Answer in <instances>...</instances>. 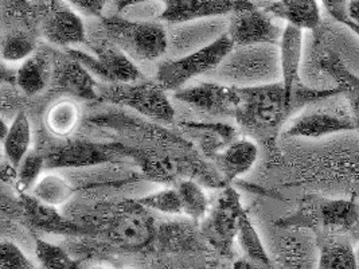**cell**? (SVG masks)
I'll return each mask as SVG.
<instances>
[{"instance_id":"9a60e30c","label":"cell","mask_w":359,"mask_h":269,"mask_svg":"<svg viewBox=\"0 0 359 269\" xmlns=\"http://www.w3.org/2000/svg\"><path fill=\"white\" fill-rule=\"evenodd\" d=\"M303 43H304V32L285 25L284 33L278 45V55H280V69H281V83L285 89L287 100L294 111L292 96L297 85L302 84L300 70L303 61Z\"/></svg>"},{"instance_id":"1f68e13d","label":"cell","mask_w":359,"mask_h":269,"mask_svg":"<svg viewBox=\"0 0 359 269\" xmlns=\"http://www.w3.org/2000/svg\"><path fill=\"white\" fill-rule=\"evenodd\" d=\"M139 203L147 210H156L163 214H180L182 205L177 188H164L140 198Z\"/></svg>"},{"instance_id":"6da1fadb","label":"cell","mask_w":359,"mask_h":269,"mask_svg":"<svg viewBox=\"0 0 359 269\" xmlns=\"http://www.w3.org/2000/svg\"><path fill=\"white\" fill-rule=\"evenodd\" d=\"M212 76L218 83L246 88L281 81L276 45L234 46Z\"/></svg>"},{"instance_id":"d6986e66","label":"cell","mask_w":359,"mask_h":269,"mask_svg":"<svg viewBox=\"0 0 359 269\" xmlns=\"http://www.w3.org/2000/svg\"><path fill=\"white\" fill-rule=\"evenodd\" d=\"M22 205L30 225L39 230L57 235H79L83 232L79 225L62 217L55 210V206L46 205L36 200L34 195L30 197L22 193Z\"/></svg>"},{"instance_id":"f546056e","label":"cell","mask_w":359,"mask_h":269,"mask_svg":"<svg viewBox=\"0 0 359 269\" xmlns=\"http://www.w3.org/2000/svg\"><path fill=\"white\" fill-rule=\"evenodd\" d=\"M35 254L45 269H79V261L69 253L42 238L35 240Z\"/></svg>"},{"instance_id":"ffe728a7","label":"cell","mask_w":359,"mask_h":269,"mask_svg":"<svg viewBox=\"0 0 359 269\" xmlns=\"http://www.w3.org/2000/svg\"><path fill=\"white\" fill-rule=\"evenodd\" d=\"M54 67L49 53L36 50L32 57L22 62L17 71V84L20 90L27 96H35L41 93L50 80H53Z\"/></svg>"},{"instance_id":"9c48e42d","label":"cell","mask_w":359,"mask_h":269,"mask_svg":"<svg viewBox=\"0 0 359 269\" xmlns=\"http://www.w3.org/2000/svg\"><path fill=\"white\" fill-rule=\"evenodd\" d=\"M244 213L238 194L228 188L215 202L210 213L202 223V232L208 242L224 256L233 254V245L237 240L238 222Z\"/></svg>"},{"instance_id":"d4e9b609","label":"cell","mask_w":359,"mask_h":269,"mask_svg":"<svg viewBox=\"0 0 359 269\" xmlns=\"http://www.w3.org/2000/svg\"><path fill=\"white\" fill-rule=\"evenodd\" d=\"M81 120V109L72 99H62L53 104L46 112V128L50 134L66 137L73 134Z\"/></svg>"},{"instance_id":"5b68a950","label":"cell","mask_w":359,"mask_h":269,"mask_svg":"<svg viewBox=\"0 0 359 269\" xmlns=\"http://www.w3.org/2000/svg\"><path fill=\"white\" fill-rule=\"evenodd\" d=\"M234 43L228 33L219 35L206 46H202L177 60L161 62L156 73V83L164 90L177 92L198 76L212 73L225 60Z\"/></svg>"},{"instance_id":"52a82bcc","label":"cell","mask_w":359,"mask_h":269,"mask_svg":"<svg viewBox=\"0 0 359 269\" xmlns=\"http://www.w3.org/2000/svg\"><path fill=\"white\" fill-rule=\"evenodd\" d=\"M98 93L104 100L126 105L156 121L171 123L175 118L174 106L158 83L136 81L130 84L98 85Z\"/></svg>"},{"instance_id":"5bb4252c","label":"cell","mask_w":359,"mask_h":269,"mask_svg":"<svg viewBox=\"0 0 359 269\" xmlns=\"http://www.w3.org/2000/svg\"><path fill=\"white\" fill-rule=\"evenodd\" d=\"M42 33L46 41L54 46L73 49L86 42V27L82 18L73 10L53 6L42 20Z\"/></svg>"},{"instance_id":"e575fe53","label":"cell","mask_w":359,"mask_h":269,"mask_svg":"<svg viewBox=\"0 0 359 269\" xmlns=\"http://www.w3.org/2000/svg\"><path fill=\"white\" fill-rule=\"evenodd\" d=\"M327 14L342 25L348 19V0H320Z\"/></svg>"},{"instance_id":"ac0fdd59","label":"cell","mask_w":359,"mask_h":269,"mask_svg":"<svg viewBox=\"0 0 359 269\" xmlns=\"http://www.w3.org/2000/svg\"><path fill=\"white\" fill-rule=\"evenodd\" d=\"M319 247L318 269H357L355 242L346 233L316 235Z\"/></svg>"},{"instance_id":"3957f363","label":"cell","mask_w":359,"mask_h":269,"mask_svg":"<svg viewBox=\"0 0 359 269\" xmlns=\"http://www.w3.org/2000/svg\"><path fill=\"white\" fill-rule=\"evenodd\" d=\"M238 95L236 116L249 130L272 134L294 113L281 81L238 88Z\"/></svg>"},{"instance_id":"60d3db41","label":"cell","mask_w":359,"mask_h":269,"mask_svg":"<svg viewBox=\"0 0 359 269\" xmlns=\"http://www.w3.org/2000/svg\"><path fill=\"white\" fill-rule=\"evenodd\" d=\"M90 269H109L107 268V267H104V265H95V267H92Z\"/></svg>"},{"instance_id":"603a6c76","label":"cell","mask_w":359,"mask_h":269,"mask_svg":"<svg viewBox=\"0 0 359 269\" xmlns=\"http://www.w3.org/2000/svg\"><path fill=\"white\" fill-rule=\"evenodd\" d=\"M3 142V150L7 160L15 167L32 151V124L26 113H18L10 124V131Z\"/></svg>"},{"instance_id":"d6a6232c","label":"cell","mask_w":359,"mask_h":269,"mask_svg":"<svg viewBox=\"0 0 359 269\" xmlns=\"http://www.w3.org/2000/svg\"><path fill=\"white\" fill-rule=\"evenodd\" d=\"M0 256V269H35L33 261L11 241L1 242Z\"/></svg>"},{"instance_id":"4316f807","label":"cell","mask_w":359,"mask_h":269,"mask_svg":"<svg viewBox=\"0 0 359 269\" xmlns=\"http://www.w3.org/2000/svg\"><path fill=\"white\" fill-rule=\"evenodd\" d=\"M74 194V188L64 177L57 174L42 175L33 187V195L50 206H60L69 201Z\"/></svg>"},{"instance_id":"ab89813d","label":"cell","mask_w":359,"mask_h":269,"mask_svg":"<svg viewBox=\"0 0 359 269\" xmlns=\"http://www.w3.org/2000/svg\"><path fill=\"white\" fill-rule=\"evenodd\" d=\"M355 253H357V269H359V241L355 244Z\"/></svg>"},{"instance_id":"d590c367","label":"cell","mask_w":359,"mask_h":269,"mask_svg":"<svg viewBox=\"0 0 359 269\" xmlns=\"http://www.w3.org/2000/svg\"><path fill=\"white\" fill-rule=\"evenodd\" d=\"M348 18L359 25V0H348Z\"/></svg>"},{"instance_id":"83f0119b","label":"cell","mask_w":359,"mask_h":269,"mask_svg":"<svg viewBox=\"0 0 359 269\" xmlns=\"http://www.w3.org/2000/svg\"><path fill=\"white\" fill-rule=\"evenodd\" d=\"M36 51V41L33 35L23 30H11L1 42V57L6 62H23Z\"/></svg>"},{"instance_id":"cb8c5ba5","label":"cell","mask_w":359,"mask_h":269,"mask_svg":"<svg viewBox=\"0 0 359 269\" xmlns=\"http://www.w3.org/2000/svg\"><path fill=\"white\" fill-rule=\"evenodd\" d=\"M109 159L107 152L102 151L98 144L88 143H74L51 153L48 158V166L51 168L62 167V166H82L100 163L102 160Z\"/></svg>"},{"instance_id":"f1b7e54d","label":"cell","mask_w":359,"mask_h":269,"mask_svg":"<svg viewBox=\"0 0 359 269\" xmlns=\"http://www.w3.org/2000/svg\"><path fill=\"white\" fill-rule=\"evenodd\" d=\"M182 213L193 219H202L209 213V200L201 186L193 181H182L177 186Z\"/></svg>"},{"instance_id":"484cf974","label":"cell","mask_w":359,"mask_h":269,"mask_svg":"<svg viewBox=\"0 0 359 269\" xmlns=\"http://www.w3.org/2000/svg\"><path fill=\"white\" fill-rule=\"evenodd\" d=\"M237 241L241 247V249L248 257L249 261L259 265L264 269H272V258L269 253L266 252L262 238L255 229L253 223L248 217L245 212L241 214L240 222H238V233H237Z\"/></svg>"},{"instance_id":"8fae6325","label":"cell","mask_w":359,"mask_h":269,"mask_svg":"<svg viewBox=\"0 0 359 269\" xmlns=\"http://www.w3.org/2000/svg\"><path fill=\"white\" fill-rule=\"evenodd\" d=\"M174 97L202 112L215 116L236 115L240 105L238 88L218 81H208L182 88L174 92Z\"/></svg>"},{"instance_id":"e0dca14e","label":"cell","mask_w":359,"mask_h":269,"mask_svg":"<svg viewBox=\"0 0 359 269\" xmlns=\"http://www.w3.org/2000/svg\"><path fill=\"white\" fill-rule=\"evenodd\" d=\"M262 8L271 15L303 32H318L322 26L318 0H271L265 3Z\"/></svg>"},{"instance_id":"74e56055","label":"cell","mask_w":359,"mask_h":269,"mask_svg":"<svg viewBox=\"0 0 359 269\" xmlns=\"http://www.w3.org/2000/svg\"><path fill=\"white\" fill-rule=\"evenodd\" d=\"M0 127H1V140H4L6 136L8 134V131H10V125H7L4 121H1Z\"/></svg>"},{"instance_id":"30bf717a","label":"cell","mask_w":359,"mask_h":269,"mask_svg":"<svg viewBox=\"0 0 359 269\" xmlns=\"http://www.w3.org/2000/svg\"><path fill=\"white\" fill-rule=\"evenodd\" d=\"M284 27L276 18L266 13L262 7H249L233 14L229 22V34L234 46L255 45H280Z\"/></svg>"},{"instance_id":"7402d4cb","label":"cell","mask_w":359,"mask_h":269,"mask_svg":"<svg viewBox=\"0 0 359 269\" xmlns=\"http://www.w3.org/2000/svg\"><path fill=\"white\" fill-rule=\"evenodd\" d=\"M259 149L248 139H241L230 143L225 151L218 155L217 162L224 177L233 181L250 171L257 162Z\"/></svg>"},{"instance_id":"8992f818","label":"cell","mask_w":359,"mask_h":269,"mask_svg":"<svg viewBox=\"0 0 359 269\" xmlns=\"http://www.w3.org/2000/svg\"><path fill=\"white\" fill-rule=\"evenodd\" d=\"M310 109L291 121L285 134L294 137L320 139L328 134L355 131V121L342 93L311 104Z\"/></svg>"},{"instance_id":"836d02e7","label":"cell","mask_w":359,"mask_h":269,"mask_svg":"<svg viewBox=\"0 0 359 269\" xmlns=\"http://www.w3.org/2000/svg\"><path fill=\"white\" fill-rule=\"evenodd\" d=\"M69 3L82 15L86 17H102L107 0H69Z\"/></svg>"},{"instance_id":"4fadbf2b","label":"cell","mask_w":359,"mask_h":269,"mask_svg":"<svg viewBox=\"0 0 359 269\" xmlns=\"http://www.w3.org/2000/svg\"><path fill=\"white\" fill-rule=\"evenodd\" d=\"M162 20L170 23H189L206 18L233 15L253 7L250 0H163Z\"/></svg>"},{"instance_id":"277c9868","label":"cell","mask_w":359,"mask_h":269,"mask_svg":"<svg viewBox=\"0 0 359 269\" xmlns=\"http://www.w3.org/2000/svg\"><path fill=\"white\" fill-rule=\"evenodd\" d=\"M102 30L118 49L136 61L152 62L162 58L168 48V36L162 25L133 22L124 18L102 19Z\"/></svg>"},{"instance_id":"7c38bea8","label":"cell","mask_w":359,"mask_h":269,"mask_svg":"<svg viewBox=\"0 0 359 269\" xmlns=\"http://www.w3.org/2000/svg\"><path fill=\"white\" fill-rule=\"evenodd\" d=\"M155 233V221L139 202L120 212L108 226L109 240L127 251H139L148 245Z\"/></svg>"},{"instance_id":"8d00e7d4","label":"cell","mask_w":359,"mask_h":269,"mask_svg":"<svg viewBox=\"0 0 359 269\" xmlns=\"http://www.w3.org/2000/svg\"><path fill=\"white\" fill-rule=\"evenodd\" d=\"M147 1H154V0H117V10L124 11L126 8H130L132 6H137Z\"/></svg>"},{"instance_id":"f35d334b","label":"cell","mask_w":359,"mask_h":269,"mask_svg":"<svg viewBox=\"0 0 359 269\" xmlns=\"http://www.w3.org/2000/svg\"><path fill=\"white\" fill-rule=\"evenodd\" d=\"M350 237H351V240H353V241H354V242H355V244H357V242H358V241H359V222H358V225H357V226H355V228H354V229H353V232H351V233H350Z\"/></svg>"},{"instance_id":"2e32d148","label":"cell","mask_w":359,"mask_h":269,"mask_svg":"<svg viewBox=\"0 0 359 269\" xmlns=\"http://www.w3.org/2000/svg\"><path fill=\"white\" fill-rule=\"evenodd\" d=\"M51 81L72 97L89 101L97 100L100 97L98 84L93 74L67 53L66 58H62V61L54 67Z\"/></svg>"},{"instance_id":"ba28073f","label":"cell","mask_w":359,"mask_h":269,"mask_svg":"<svg viewBox=\"0 0 359 269\" xmlns=\"http://www.w3.org/2000/svg\"><path fill=\"white\" fill-rule=\"evenodd\" d=\"M93 54L67 49V54L86 67L93 77H97L107 84H130L143 78L140 69L121 49H118L109 39L98 41L90 45Z\"/></svg>"},{"instance_id":"7a4b0ae2","label":"cell","mask_w":359,"mask_h":269,"mask_svg":"<svg viewBox=\"0 0 359 269\" xmlns=\"http://www.w3.org/2000/svg\"><path fill=\"white\" fill-rule=\"evenodd\" d=\"M359 222L357 200H332L318 195L307 197L297 212L281 219V228H302L315 235L346 233L350 235Z\"/></svg>"},{"instance_id":"4dcf8cb0","label":"cell","mask_w":359,"mask_h":269,"mask_svg":"<svg viewBox=\"0 0 359 269\" xmlns=\"http://www.w3.org/2000/svg\"><path fill=\"white\" fill-rule=\"evenodd\" d=\"M45 158L38 152L30 151L25 156V159L18 166V179L15 184L20 193L33 190L35 184L42 177L41 174L45 168Z\"/></svg>"},{"instance_id":"44dd1931","label":"cell","mask_w":359,"mask_h":269,"mask_svg":"<svg viewBox=\"0 0 359 269\" xmlns=\"http://www.w3.org/2000/svg\"><path fill=\"white\" fill-rule=\"evenodd\" d=\"M320 67L335 81L355 121V131L359 132V77L350 71L335 53H328L320 61Z\"/></svg>"}]
</instances>
